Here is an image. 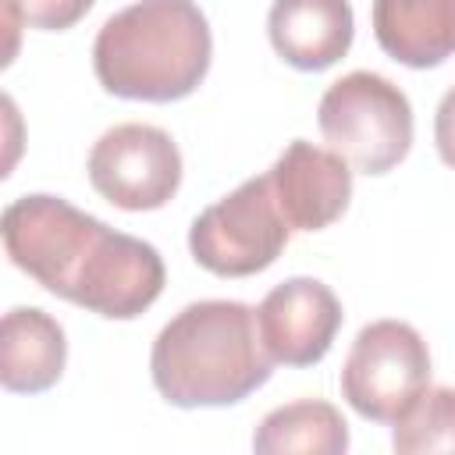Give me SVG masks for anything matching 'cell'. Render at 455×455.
<instances>
[{
	"mask_svg": "<svg viewBox=\"0 0 455 455\" xmlns=\"http://www.w3.org/2000/svg\"><path fill=\"white\" fill-rule=\"evenodd\" d=\"M156 391L178 409H220L249 398L274 373L256 309L235 299H203L174 313L149 352Z\"/></svg>",
	"mask_w": 455,
	"mask_h": 455,
	"instance_id": "6da1fadb",
	"label": "cell"
},
{
	"mask_svg": "<svg viewBox=\"0 0 455 455\" xmlns=\"http://www.w3.org/2000/svg\"><path fill=\"white\" fill-rule=\"evenodd\" d=\"M213 36L196 0H135L110 14L92 43L100 85L121 100L174 103L210 71Z\"/></svg>",
	"mask_w": 455,
	"mask_h": 455,
	"instance_id": "7a4b0ae2",
	"label": "cell"
},
{
	"mask_svg": "<svg viewBox=\"0 0 455 455\" xmlns=\"http://www.w3.org/2000/svg\"><path fill=\"white\" fill-rule=\"evenodd\" d=\"M316 124L327 146L363 174H387L412 146L409 96L377 71H348L331 82L320 96Z\"/></svg>",
	"mask_w": 455,
	"mask_h": 455,
	"instance_id": "3957f363",
	"label": "cell"
},
{
	"mask_svg": "<svg viewBox=\"0 0 455 455\" xmlns=\"http://www.w3.org/2000/svg\"><path fill=\"white\" fill-rule=\"evenodd\" d=\"M430 387V352L405 320L366 323L341 366V398L370 423H398Z\"/></svg>",
	"mask_w": 455,
	"mask_h": 455,
	"instance_id": "277c9868",
	"label": "cell"
},
{
	"mask_svg": "<svg viewBox=\"0 0 455 455\" xmlns=\"http://www.w3.org/2000/svg\"><path fill=\"white\" fill-rule=\"evenodd\" d=\"M288 220L274 199L270 178H249L188 228L192 259L217 277H249L267 270L288 245Z\"/></svg>",
	"mask_w": 455,
	"mask_h": 455,
	"instance_id": "5b68a950",
	"label": "cell"
},
{
	"mask_svg": "<svg viewBox=\"0 0 455 455\" xmlns=\"http://www.w3.org/2000/svg\"><path fill=\"white\" fill-rule=\"evenodd\" d=\"M0 231L11 263L46 291L68 299L107 224L60 196L36 192L14 199L4 210Z\"/></svg>",
	"mask_w": 455,
	"mask_h": 455,
	"instance_id": "8992f818",
	"label": "cell"
},
{
	"mask_svg": "<svg viewBox=\"0 0 455 455\" xmlns=\"http://www.w3.org/2000/svg\"><path fill=\"white\" fill-rule=\"evenodd\" d=\"M89 181L121 210H160L181 185V149L156 124H114L89 149Z\"/></svg>",
	"mask_w": 455,
	"mask_h": 455,
	"instance_id": "52a82bcc",
	"label": "cell"
},
{
	"mask_svg": "<svg viewBox=\"0 0 455 455\" xmlns=\"http://www.w3.org/2000/svg\"><path fill=\"white\" fill-rule=\"evenodd\" d=\"M164 277V259L149 242L107 228L92 245L68 302L107 320H132L160 299Z\"/></svg>",
	"mask_w": 455,
	"mask_h": 455,
	"instance_id": "ba28073f",
	"label": "cell"
},
{
	"mask_svg": "<svg viewBox=\"0 0 455 455\" xmlns=\"http://www.w3.org/2000/svg\"><path fill=\"white\" fill-rule=\"evenodd\" d=\"M345 313L338 295L316 281V277H288L277 288L267 291V299L256 309L263 348L274 363L284 366H313L320 363L334 334L341 327Z\"/></svg>",
	"mask_w": 455,
	"mask_h": 455,
	"instance_id": "9c48e42d",
	"label": "cell"
},
{
	"mask_svg": "<svg viewBox=\"0 0 455 455\" xmlns=\"http://www.w3.org/2000/svg\"><path fill=\"white\" fill-rule=\"evenodd\" d=\"M267 178L291 231L331 228L348 210V199H352L348 160L306 139L288 142V149L274 160Z\"/></svg>",
	"mask_w": 455,
	"mask_h": 455,
	"instance_id": "30bf717a",
	"label": "cell"
},
{
	"mask_svg": "<svg viewBox=\"0 0 455 455\" xmlns=\"http://www.w3.org/2000/svg\"><path fill=\"white\" fill-rule=\"evenodd\" d=\"M270 46L299 71L338 64L355 36L348 0H274L267 14Z\"/></svg>",
	"mask_w": 455,
	"mask_h": 455,
	"instance_id": "8fae6325",
	"label": "cell"
},
{
	"mask_svg": "<svg viewBox=\"0 0 455 455\" xmlns=\"http://www.w3.org/2000/svg\"><path fill=\"white\" fill-rule=\"evenodd\" d=\"M68 363L64 327L36 309L14 306L0 323V384L14 395H39L53 387Z\"/></svg>",
	"mask_w": 455,
	"mask_h": 455,
	"instance_id": "7c38bea8",
	"label": "cell"
},
{
	"mask_svg": "<svg viewBox=\"0 0 455 455\" xmlns=\"http://www.w3.org/2000/svg\"><path fill=\"white\" fill-rule=\"evenodd\" d=\"M373 36L405 68H437L455 53V0H373Z\"/></svg>",
	"mask_w": 455,
	"mask_h": 455,
	"instance_id": "4fadbf2b",
	"label": "cell"
},
{
	"mask_svg": "<svg viewBox=\"0 0 455 455\" xmlns=\"http://www.w3.org/2000/svg\"><path fill=\"white\" fill-rule=\"evenodd\" d=\"M348 448V423L323 398H299L267 412L252 434V451L259 455H341Z\"/></svg>",
	"mask_w": 455,
	"mask_h": 455,
	"instance_id": "5bb4252c",
	"label": "cell"
},
{
	"mask_svg": "<svg viewBox=\"0 0 455 455\" xmlns=\"http://www.w3.org/2000/svg\"><path fill=\"white\" fill-rule=\"evenodd\" d=\"M391 448L398 455L455 451V387H427L419 402L395 423Z\"/></svg>",
	"mask_w": 455,
	"mask_h": 455,
	"instance_id": "9a60e30c",
	"label": "cell"
},
{
	"mask_svg": "<svg viewBox=\"0 0 455 455\" xmlns=\"http://www.w3.org/2000/svg\"><path fill=\"white\" fill-rule=\"evenodd\" d=\"M21 11V21L46 32H64L78 25L96 0H14Z\"/></svg>",
	"mask_w": 455,
	"mask_h": 455,
	"instance_id": "2e32d148",
	"label": "cell"
},
{
	"mask_svg": "<svg viewBox=\"0 0 455 455\" xmlns=\"http://www.w3.org/2000/svg\"><path fill=\"white\" fill-rule=\"evenodd\" d=\"M434 142H437L441 160L455 171V85L437 103V114H434Z\"/></svg>",
	"mask_w": 455,
	"mask_h": 455,
	"instance_id": "e0dca14e",
	"label": "cell"
}]
</instances>
